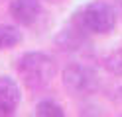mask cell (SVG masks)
Segmentation results:
<instances>
[{
	"instance_id": "cell-1",
	"label": "cell",
	"mask_w": 122,
	"mask_h": 117,
	"mask_svg": "<svg viewBox=\"0 0 122 117\" xmlns=\"http://www.w3.org/2000/svg\"><path fill=\"white\" fill-rule=\"evenodd\" d=\"M18 72L24 78V84L30 90H41L45 88L57 72V66L53 59L45 53H26L18 59Z\"/></svg>"
},
{
	"instance_id": "cell-2",
	"label": "cell",
	"mask_w": 122,
	"mask_h": 117,
	"mask_svg": "<svg viewBox=\"0 0 122 117\" xmlns=\"http://www.w3.org/2000/svg\"><path fill=\"white\" fill-rule=\"evenodd\" d=\"M77 20L83 27H85L89 33H110L116 26V12L108 2H102V0H93L87 6H83L81 10L75 14Z\"/></svg>"
},
{
	"instance_id": "cell-3",
	"label": "cell",
	"mask_w": 122,
	"mask_h": 117,
	"mask_svg": "<svg viewBox=\"0 0 122 117\" xmlns=\"http://www.w3.org/2000/svg\"><path fill=\"white\" fill-rule=\"evenodd\" d=\"M61 82H63V88L73 96H87L98 88L97 72L91 66L79 65V62H71L63 68Z\"/></svg>"
},
{
	"instance_id": "cell-4",
	"label": "cell",
	"mask_w": 122,
	"mask_h": 117,
	"mask_svg": "<svg viewBox=\"0 0 122 117\" xmlns=\"http://www.w3.org/2000/svg\"><path fill=\"white\" fill-rule=\"evenodd\" d=\"M41 4L40 0H12L10 2V14L22 26H34L41 16Z\"/></svg>"
},
{
	"instance_id": "cell-5",
	"label": "cell",
	"mask_w": 122,
	"mask_h": 117,
	"mask_svg": "<svg viewBox=\"0 0 122 117\" xmlns=\"http://www.w3.org/2000/svg\"><path fill=\"white\" fill-rule=\"evenodd\" d=\"M85 31H87V29L79 23L77 18H75V26H71V29H69V27L61 29L59 35L55 37V41H57V45H59L63 51H79L81 47L87 43Z\"/></svg>"
},
{
	"instance_id": "cell-6",
	"label": "cell",
	"mask_w": 122,
	"mask_h": 117,
	"mask_svg": "<svg viewBox=\"0 0 122 117\" xmlns=\"http://www.w3.org/2000/svg\"><path fill=\"white\" fill-rule=\"evenodd\" d=\"M20 100H22V92L16 80L10 76H0V105L14 113Z\"/></svg>"
},
{
	"instance_id": "cell-7",
	"label": "cell",
	"mask_w": 122,
	"mask_h": 117,
	"mask_svg": "<svg viewBox=\"0 0 122 117\" xmlns=\"http://www.w3.org/2000/svg\"><path fill=\"white\" fill-rule=\"evenodd\" d=\"M22 41V31L14 26H0V51L12 49Z\"/></svg>"
},
{
	"instance_id": "cell-8",
	"label": "cell",
	"mask_w": 122,
	"mask_h": 117,
	"mask_svg": "<svg viewBox=\"0 0 122 117\" xmlns=\"http://www.w3.org/2000/svg\"><path fill=\"white\" fill-rule=\"evenodd\" d=\"M34 117H65V111L59 104H55L53 100H41L36 105Z\"/></svg>"
},
{
	"instance_id": "cell-9",
	"label": "cell",
	"mask_w": 122,
	"mask_h": 117,
	"mask_svg": "<svg viewBox=\"0 0 122 117\" xmlns=\"http://www.w3.org/2000/svg\"><path fill=\"white\" fill-rule=\"evenodd\" d=\"M104 68L114 76H122V49H116V51L106 55Z\"/></svg>"
},
{
	"instance_id": "cell-10",
	"label": "cell",
	"mask_w": 122,
	"mask_h": 117,
	"mask_svg": "<svg viewBox=\"0 0 122 117\" xmlns=\"http://www.w3.org/2000/svg\"><path fill=\"white\" fill-rule=\"evenodd\" d=\"M10 115H12V111H8L6 107H2V105H0V117H10Z\"/></svg>"
},
{
	"instance_id": "cell-11",
	"label": "cell",
	"mask_w": 122,
	"mask_h": 117,
	"mask_svg": "<svg viewBox=\"0 0 122 117\" xmlns=\"http://www.w3.org/2000/svg\"><path fill=\"white\" fill-rule=\"evenodd\" d=\"M120 98H122V90H120Z\"/></svg>"
},
{
	"instance_id": "cell-12",
	"label": "cell",
	"mask_w": 122,
	"mask_h": 117,
	"mask_svg": "<svg viewBox=\"0 0 122 117\" xmlns=\"http://www.w3.org/2000/svg\"><path fill=\"white\" fill-rule=\"evenodd\" d=\"M51 2H55V0H51Z\"/></svg>"
}]
</instances>
